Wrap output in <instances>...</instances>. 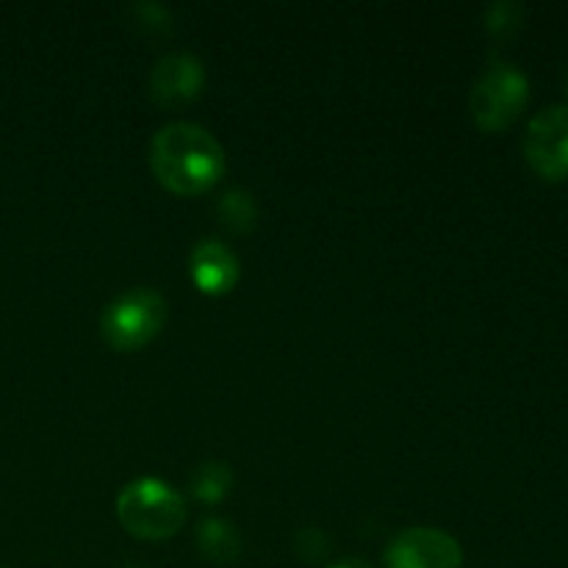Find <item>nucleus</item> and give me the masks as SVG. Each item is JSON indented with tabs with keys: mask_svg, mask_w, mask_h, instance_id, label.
<instances>
[{
	"mask_svg": "<svg viewBox=\"0 0 568 568\" xmlns=\"http://www.w3.org/2000/svg\"><path fill=\"white\" fill-rule=\"evenodd\" d=\"M120 525L142 541H161L175 536L186 521V503L178 491L155 477L131 483L116 497Z\"/></svg>",
	"mask_w": 568,
	"mask_h": 568,
	"instance_id": "2",
	"label": "nucleus"
},
{
	"mask_svg": "<svg viewBox=\"0 0 568 568\" xmlns=\"http://www.w3.org/2000/svg\"><path fill=\"white\" fill-rule=\"evenodd\" d=\"M464 549L436 527L403 530L386 549V568H460Z\"/></svg>",
	"mask_w": 568,
	"mask_h": 568,
	"instance_id": "6",
	"label": "nucleus"
},
{
	"mask_svg": "<svg viewBox=\"0 0 568 568\" xmlns=\"http://www.w3.org/2000/svg\"><path fill=\"white\" fill-rule=\"evenodd\" d=\"M521 20H525V6L514 3V0H499V3H491L486 9L488 31L499 39L514 37L521 28Z\"/></svg>",
	"mask_w": 568,
	"mask_h": 568,
	"instance_id": "12",
	"label": "nucleus"
},
{
	"mask_svg": "<svg viewBox=\"0 0 568 568\" xmlns=\"http://www.w3.org/2000/svg\"><path fill=\"white\" fill-rule=\"evenodd\" d=\"M566 92H568V70H566Z\"/></svg>",
	"mask_w": 568,
	"mask_h": 568,
	"instance_id": "15",
	"label": "nucleus"
},
{
	"mask_svg": "<svg viewBox=\"0 0 568 568\" xmlns=\"http://www.w3.org/2000/svg\"><path fill=\"white\" fill-rule=\"evenodd\" d=\"M197 547L214 564H233L242 552L239 532L222 519H205L197 530Z\"/></svg>",
	"mask_w": 568,
	"mask_h": 568,
	"instance_id": "9",
	"label": "nucleus"
},
{
	"mask_svg": "<svg viewBox=\"0 0 568 568\" xmlns=\"http://www.w3.org/2000/svg\"><path fill=\"white\" fill-rule=\"evenodd\" d=\"M192 281L205 294H225L239 281V258L216 239H203L189 258Z\"/></svg>",
	"mask_w": 568,
	"mask_h": 568,
	"instance_id": "8",
	"label": "nucleus"
},
{
	"mask_svg": "<svg viewBox=\"0 0 568 568\" xmlns=\"http://www.w3.org/2000/svg\"><path fill=\"white\" fill-rule=\"evenodd\" d=\"M164 322L166 300L153 288H133L105 305L100 316V333L114 349L131 353L153 342Z\"/></svg>",
	"mask_w": 568,
	"mask_h": 568,
	"instance_id": "4",
	"label": "nucleus"
},
{
	"mask_svg": "<svg viewBox=\"0 0 568 568\" xmlns=\"http://www.w3.org/2000/svg\"><path fill=\"white\" fill-rule=\"evenodd\" d=\"M150 166L175 194H200L225 172V153L211 131L197 122H170L150 142Z\"/></svg>",
	"mask_w": 568,
	"mask_h": 568,
	"instance_id": "1",
	"label": "nucleus"
},
{
	"mask_svg": "<svg viewBox=\"0 0 568 568\" xmlns=\"http://www.w3.org/2000/svg\"><path fill=\"white\" fill-rule=\"evenodd\" d=\"M233 475L225 464H203L192 475V494L203 503H220L231 488Z\"/></svg>",
	"mask_w": 568,
	"mask_h": 568,
	"instance_id": "10",
	"label": "nucleus"
},
{
	"mask_svg": "<svg viewBox=\"0 0 568 568\" xmlns=\"http://www.w3.org/2000/svg\"><path fill=\"white\" fill-rule=\"evenodd\" d=\"M525 159L547 181L568 175V105L555 103L536 111L525 133Z\"/></svg>",
	"mask_w": 568,
	"mask_h": 568,
	"instance_id": "5",
	"label": "nucleus"
},
{
	"mask_svg": "<svg viewBox=\"0 0 568 568\" xmlns=\"http://www.w3.org/2000/svg\"><path fill=\"white\" fill-rule=\"evenodd\" d=\"M128 14H131L133 26L142 28V31L155 33L170 28V11L159 3H133L131 9H128Z\"/></svg>",
	"mask_w": 568,
	"mask_h": 568,
	"instance_id": "13",
	"label": "nucleus"
},
{
	"mask_svg": "<svg viewBox=\"0 0 568 568\" xmlns=\"http://www.w3.org/2000/svg\"><path fill=\"white\" fill-rule=\"evenodd\" d=\"M216 211H220L222 222H225V225L236 233L250 231L255 222V203H253V197L244 192V189H233V192L222 194L220 209Z\"/></svg>",
	"mask_w": 568,
	"mask_h": 568,
	"instance_id": "11",
	"label": "nucleus"
},
{
	"mask_svg": "<svg viewBox=\"0 0 568 568\" xmlns=\"http://www.w3.org/2000/svg\"><path fill=\"white\" fill-rule=\"evenodd\" d=\"M331 568H372V566L364 564V560H342V564H336Z\"/></svg>",
	"mask_w": 568,
	"mask_h": 568,
	"instance_id": "14",
	"label": "nucleus"
},
{
	"mask_svg": "<svg viewBox=\"0 0 568 568\" xmlns=\"http://www.w3.org/2000/svg\"><path fill=\"white\" fill-rule=\"evenodd\" d=\"M530 103V81L525 72L508 61H494L475 81L469 109L483 131H503L514 125Z\"/></svg>",
	"mask_w": 568,
	"mask_h": 568,
	"instance_id": "3",
	"label": "nucleus"
},
{
	"mask_svg": "<svg viewBox=\"0 0 568 568\" xmlns=\"http://www.w3.org/2000/svg\"><path fill=\"white\" fill-rule=\"evenodd\" d=\"M205 67L194 53H166L148 78L150 98L161 105H183L203 92Z\"/></svg>",
	"mask_w": 568,
	"mask_h": 568,
	"instance_id": "7",
	"label": "nucleus"
}]
</instances>
